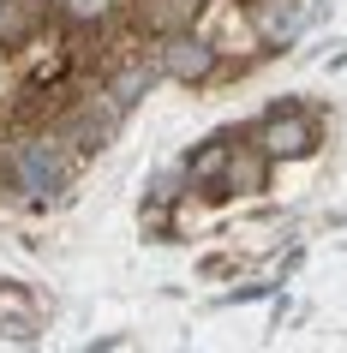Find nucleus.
<instances>
[{
  "label": "nucleus",
  "instance_id": "nucleus-1",
  "mask_svg": "<svg viewBox=\"0 0 347 353\" xmlns=\"http://www.w3.org/2000/svg\"><path fill=\"white\" fill-rule=\"evenodd\" d=\"M66 180H72V150H66V138H24L12 150V186L24 198L42 204V198L66 192Z\"/></svg>",
  "mask_w": 347,
  "mask_h": 353
},
{
  "label": "nucleus",
  "instance_id": "nucleus-2",
  "mask_svg": "<svg viewBox=\"0 0 347 353\" xmlns=\"http://www.w3.org/2000/svg\"><path fill=\"white\" fill-rule=\"evenodd\" d=\"M162 78H180V84H210L221 66V48L210 37H198V30H180V37L156 42V60H150Z\"/></svg>",
  "mask_w": 347,
  "mask_h": 353
},
{
  "label": "nucleus",
  "instance_id": "nucleus-3",
  "mask_svg": "<svg viewBox=\"0 0 347 353\" xmlns=\"http://www.w3.org/2000/svg\"><path fill=\"white\" fill-rule=\"evenodd\" d=\"M311 144H317V126L299 114V102H275V114L257 132L264 162H299V156H311Z\"/></svg>",
  "mask_w": 347,
  "mask_h": 353
},
{
  "label": "nucleus",
  "instance_id": "nucleus-4",
  "mask_svg": "<svg viewBox=\"0 0 347 353\" xmlns=\"http://www.w3.org/2000/svg\"><path fill=\"white\" fill-rule=\"evenodd\" d=\"M252 30H257V42L288 48V42L299 37V0H257L252 6Z\"/></svg>",
  "mask_w": 347,
  "mask_h": 353
},
{
  "label": "nucleus",
  "instance_id": "nucleus-5",
  "mask_svg": "<svg viewBox=\"0 0 347 353\" xmlns=\"http://www.w3.org/2000/svg\"><path fill=\"white\" fill-rule=\"evenodd\" d=\"M114 126H120V108H114L108 96H96L84 114H72V120H66V138H72L78 150H102V144L114 138Z\"/></svg>",
  "mask_w": 347,
  "mask_h": 353
},
{
  "label": "nucleus",
  "instance_id": "nucleus-6",
  "mask_svg": "<svg viewBox=\"0 0 347 353\" xmlns=\"http://www.w3.org/2000/svg\"><path fill=\"white\" fill-rule=\"evenodd\" d=\"M198 12H204V0H138V24H144V30H156L162 42L180 37Z\"/></svg>",
  "mask_w": 347,
  "mask_h": 353
},
{
  "label": "nucleus",
  "instance_id": "nucleus-7",
  "mask_svg": "<svg viewBox=\"0 0 347 353\" xmlns=\"http://www.w3.org/2000/svg\"><path fill=\"white\" fill-rule=\"evenodd\" d=\"M156 78H162L156 66H114V72H108V84H102V96H108L114 108L126 114L132 102H138V96H144L150 84H156Z\"/></svg>",
  "mask_w": 347,
  "mask_h": 353
},
{
  "label": "nucleus",
  "instance_id": "nucleus-8",
  "mask_svg": "<svg viewBox=\"0 0 347 353\" xmlns=\"http://www.w3.org/2000/svg\"><path fill=\"white\" fill-rule=\"evenodd\" d=\"M257 174H264V150H234V156H228V180H221V192H252Z\"/></svg>",
  "mask_w": 347,
  "mask_h": 353
},
{
  "label": "nucleus",
  "instance_id": "nucleus-9",
  "mask_svg": "<svg viewBox=\"0 0 347 353\" xmlns=\"http://www.w3.org/2000/svg\"><path fill=\"white\" fill-rule=\"evenodd\" d=\"M228 156H234V144H221V138H210V144H198L192 156H186V174H192V180H210V174H228Z\"/></svg>",
  "mask_w": 347,
  "mask_h": 353
},
{
  "label": "nucleus",
  "instance_id": "nucleus-10",
  "mask_svg": "<svg viewBox=\"0 0 347 353\" xmlns=\"http://www.w3.org/2000/svg\"><path fill=\"white\" fill-rule=\"evenodd\" d=\"M60 12H66L72 24H102V19L114 12V0H66Z\"/></svg>",
  "mask_w": 347,
  "mask_h": 353
},
{
  "label": "nucleus",
  "instance_id": "nucleus-11",
  "mask_svg": "<svg viewBox=\"0 0 347 353\" xmlns=\"http://www.w3.org/2000/svg\"><path fill=\"white\" fill-rule=\"evenodd\" d=\"M60 6H66V0H60Z\"/></svg>",
  "mask_w": 347,
  "mask_h": 353
}]
</instances>
